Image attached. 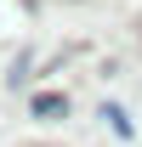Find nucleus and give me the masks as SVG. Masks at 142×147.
I'll list each match as a JSON object with an SVG mask.
<instances>
[{
    "instance_id": "1",
    "label": "nucleus",
    "mask_w": 142,
    "mask_h": 147,
    "mask_svg": "<svg viewBox=\"0 0 142 147\" xmlns=\"http://www.w3.org/2000/svg\"><path fill=\"white\" fill-rule=\"evenodd\" d=\"M63 113H68V102H63V96H57V91H46V96H34V119H63Z\"/></svg>"
},
{
    "instance_id": "2",
    "label": "nucleus",
    "mask_w": 142,
    "mask_h": 147,
    "mask_svg": "<svg viewBox=\"0 0 142 147\" xmlns=\"http://www.w3.org/2000/svg\"><path fill=\"white\" fill-rule=\"evenodd\" d=\"M102 119L114 125V136H131V119H125V108H114V102H108V108H102Z\"/></svg>"
}]
</instances>
